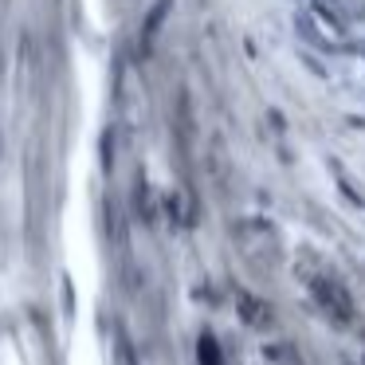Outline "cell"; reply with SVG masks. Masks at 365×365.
<instances>
[{
  "instance_id": "1",
  "label": "cell",
  "mask_w": 365,
  "mask_h": 365,
  "mask_svg": "<svg viewBox=\"0 0 365 365\" xmlns=\"http://www.w3.org/2000/svg\"><path fill=\"white\" fill-rule=\"evenodd\" d=\"M240 307H244V318H247L252 326H267V322H271L267 307H259V302H255L252 294H244V299H240Z\"/></svg>"
}]
</instances>
